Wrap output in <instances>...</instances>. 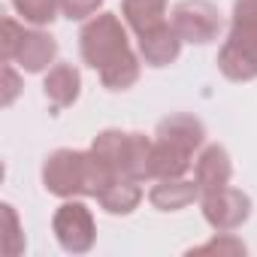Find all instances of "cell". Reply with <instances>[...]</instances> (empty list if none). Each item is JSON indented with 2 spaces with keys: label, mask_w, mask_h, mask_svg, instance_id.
Listing matches in <instances>:
<instances>
[{
  "label": "cell",
  "mask_w": 257,
  "mask_h": 257,
  "mask_svg": "<svg viewBox=\"0 0 257 257\" xmlns=\"http://www.w3.org/2000/svg\"><path fill=\"white\" fill-rule=\"evenodd\" d=\"M121 16L137 37L167 22V0H121Z\"/></svg>",
  "instance_id": "obj_14"
},
{
  "label": "cell",
  "mask_w": 257,
  "mask_h": 257,
  "mask_svg": "<svg viewBox=\"0 0 257 257\" xmlns=\"http://www.w3.org/2000/svg\"><path fill=\"white\" fill-rule=\"evenodd\" d=\"M218 70L230 82L257 79V0H236L230 34L218 52Z\"/></svg>",
  "instance_id": "obj_2"
},
{
  "label": "cell",
  "mask_w": 257,
  "mask_h": 257,
  "mask_svg": "<svg viewBox=\"0 0 257 257\" xmlns=\"http://www.w3.org/2000/svg\"><path fill=\"white\" fill-rule=\"evenodd\" d=\"M194 200H200V188L191 179H155V188L149 191V203L158 212H179L188 209Z\"/></svg>",
  "instance_id": "obj_12"
},
{
  "label": "cell",
  "mask_w": 257,
  "mask_h": 257,
  "mask_svg": "<svg viewBox=\"0 0 257 257\" xmlns=\"http://www.w3.org/2000/svg\"><path fill=\"white\" fill-rule=\"evenodd\" d=\"M170 22H173L176 34L194 46L215 43L224 31V19H221L218 7L209 4V0H182V4L173 7Z\"/></svg>",
  "instance_id": "obj_5"
},
{
  "label": "cell",
  "mask_w": 257,
  "mask_h": 257,
  "mask_svg": "<svg viewBox=\"0 0 257 257\" xmlns=\"http://www.w3.org/2000/svg\"><path fill=\"white\" fill-rule=\"evenodd\" d=\"M140 73H143L140 55L131 52L127 58H121V61H115L112 67H106V70L100 73V82H103V88H109V91H127V88H134V85L140 82Z\"/></svg>",
  "instance_id": "obj_15"
},
{
  "label": "cell",
  "mask_w": 257,
  "mask_h": 257,
  "mask_svg": "<svg viewBox=\"0 0 257 257\" xmlns=\"http://www.w3.org/2000/svg\"><path fill=\"white\" fill-rule=\"evenodd\" d=\"M25 34H28V28L22 22L4 19V40H0V49H4V64H13V58H16V52H19V46L25 40Z\"/></svg>",
  "instance_id": "obj_17"
},
{
  "label": "cell",
  "mask_w": 257,
  "mask_h": 257,
  "mask_svg": "<svg viewBox=\"0 0 257 257\" xmlns=\"http://www.w3.org/2000/svg\"><path fill=\"white\" fill-rule=\"evenodd\" d=\"M55 58H58V40L43 28H34L25 34L13 64H19L25 73H46L49 67H55Z\"/></svg>",
  "instance_id": "obj_10"
},
{
  "label": "cell",
  "mask_w": 257,
  "mask_h": 257,
  "mask_svg": "<svg viewBox=\"0 0 257 257\" xmlns=\"http://www.w3.org/2000/svg\"><path fill=\"white\" fill-rule=\"evenodd\" d=\"M52 230H55L58 245L70 254H88L97 242V221H94L91 209L76 197L67 200L64 206H58V212L52 218Z\"/></svg>",
  "instance_id": "obj_4"
},
{
  "label": "cell",
  "mask_w": 257,
  "mask_h": 257,
  "mask_svg": "<svg viewBox=\"0 0 257 257\" xmlns=\"http://www.w3.org/2000/svg\"><path fill=\"white\" fill-rule=\"evenodd\" d=\"M4 215H7V224H10V233H7V254H19V251H25V239L19 236V215H16V209L7 203L4 206Z\"/></svg>",
  "instance_id": "obj_19"
},
{
  "label": "cell",
  "mask_w": 257,
  "mask_h": 257,
  "mask_svg": "<svg viewBox=\"0 0 257 257\" xmlns=\"http://www.w3.org/2000/svg\"><path fill=\"white\" fill-rule=\"evenodd\" d=\"M155 140L173 143V146L197 155L206 146V124L197 115H191V112H173V115L161 118L158 131H155Z\"/></svg>",
  "instance_id": "obj_9"
},
{
  "label": "cell",
  "mask_w": 257,
  "mask_h": 257,
  "mask_svg": "<svg viewBox=\"0 0 257 257\" xmlns=\"http://www.w3.org/2000/svg\"><path fill=\"white\" fill-rule=\"evenodd\" d=\"M4 82H7V91H4V103L10 106V103L19 97V88H22V82H19V73L13 70V64H7V67H4Z\"/></svg>",
  "instance_id": "obj_21"
},
{
  "label": "cell",
  "mask_w": 257,
  "mask_h": 257,
  "mask_svg": "<svg viewBox=\"0 0 257 257\" xmlns=\"http://www.w3.org/2000/svg\"><path fill=\"white\" fill-rule=\"evenodd\" d=\"M197 251H230V254H245V245H242L233 233H218L215 239H209V242L200 245Z\"/></svg>",
  "instance_id": "obj_20"
},
{
  "label": "cell",
  "mask_w": 257,
  "mask_h": 257,
  "mask_svg": "<svg viewBox=\"0 0 257 257\" xmlns=\"http://www.w3.org/2000/svg\"><path fill=\"white\" fill-rule=\"evenodd\" d=\"M203 218L215 233H233L251 218V197L239 188H218L200 197Z\"/></svg>",
  "instance_id": "obj_6"
},
{
  "label": "cell",
  "mask_w": 257,
  "mask_h": 257,
  "mask_svg": "<svg viewBox=\"0 0 257 257\" xmlns=\"http://www.w3.org/2000/svg\"><path fill=\"white\" fill-rule=\"evenodd\" d=\"M137 40H140V58H143L149 67H155V70L176 64L179 55H182V43H185V40L176 34L173 22H164V25H158V28L140 34Z\"/></svg>",
  "instance_id": "obj_8"
},
{
  "label": "cell",
  "mask_w": 257,
  "mask_h": 257,
  "mask_svg": "<svg viewBox=\"0 0 257 257\" xmlns=\"http://www.w3.org/2000/svg\"><path fill=\"white\" fill-rule=\"evenodd\" d=\"M13 10L34 28H46L58 19L61 0H13Z\"/></svg>",
  "instance_id": "obj_16"
},
{
  "label": "cell",
  "mask_w": 257,
  "mask_h": 257,
  "mask_svg": "<svg viewBox=\"0 0 257 257\" xmlns=\"http://www.w3.org/2000/svg\"><path fill=\"white\" fill-rule=\"evenodd\" d=\"M79 52L91 70L103 73L106 67L134 52L131 37H127V22H121L115 13H97L94 19L85 22L79 34Z\"/></svg>",
  "instance_id": "obj_3"
},
{
  "label": "cell",
  "mask_w": 257,
  "mask_h": 257,
  "mask_svg": "<svg viewBox=\"0 0 257 257\" xmlns=\"http://www.w3.org/2000/svg\"><path fill=\"white\" fill-rule=\"evenodd\" d=\"M115 176L97 161V155L88 149H58L43 164V188L61 200L73 197H97L106 185H112Z\"/></svg>",
  "instance_id": "obj_1"
},
{
  "label": "cell",
  "mask_w": 257,
  "mask_h": 257,
  "mask_svg": "<svg viewBox=\"0 0 257 257\" xmlns=\"http://www.w3.org/2000/svg\"><path fill=\"white\" fill-rule=\"evenodd\" d=\"M100 7H103V0H61V13H64L70 22L94 19Z\"/></svg>",
  "instance_id": "obj_18"
},
{
  "label": "cell",
  "mask_w": 257,
  "mask_h": 257,
  "mask_svg": "<svg viewBox=\"0 0 257 257\" xmlns=\"http://www.w3.org/2000/svg\"><path fill=\"white\" fill-rule=\"evenodd\" d=\"M97 203L103 212L109 215H131L134 209H140L143 203V188L134 179H115L112 185H106L97 194Z\"/></svg>",
  "instance_id": "obj_13"
},
{
  "label": "cell",
  "mask_w": 257,
  "mask_h": 257,
  "mask_svg": "<svg viewBox=\"0 0 257 257\" xmlns=\"http://www.w3.org/2000/svg\"><path fill=\"white\" fill-rule=\"evenodd\" d=\"M43 91H46V97H49V103L55 109L73 106L79 100V94H82V73H79V67H73L67 61H58L55 67H49Z\"/></svg>",
  "instance_id": "obj_11"
},
{
  "label": "cell",
  "mask_w": 257,
  "mask_h": 257,
  "mask_svg": "<svg viewBox=\"0 0 257 257\" xmlns=\"http://www.w3.org/2000/svg\"><path fill=\"white\" fill-rule=\"evenodd\" d=\"M233 179V161H230V152L218 143H209L197 152L194 158V182L200 188V197L209 194V191H218V188H227Z\"/></svg>",
  "instance_id": "obj_7"
}]
</instances>
